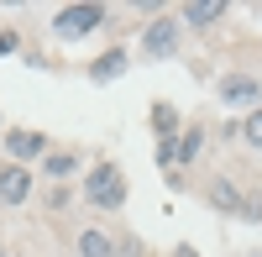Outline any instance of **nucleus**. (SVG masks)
Segmentation results:
<instances>
[{
	"label": "nucleus",
	"instance_id": "obj_5",
	"mask_svg": "<svg viewBox=\"0 0 262 257\" xmlns=\"http://www.w3.org/2000/svg\"><path fill=\"white\" fill-rule=\"evenodd\" d=\"M221 105H231V111H257L262 105V79L257 74H247V69H231L226 79H221Z\"/></svg>",
	"mask_w": 262,
	"mask_h": 257
},
{
	"label": "nucleus",
	"instance_id": "obj_15",
	"mask_svg": "<svg viewBox=\"0 0 262 257\" xmlns=\"http://www.w3.org/2000/svg\"><path fill=\"white\" fill-rule=\"evenodd\" d=\"M152 163H158L163 174H173V168H179V142H158L152 147Z\"/></svg>",
	"mask_w": 262,
	"mask_h": 257
},
{
	"label": "nucleus",
	"instance_id": "obj_17",
	"mask_svg": "<svg viewBox=\"0 0 262 257\" xmlns=\"http://www.w3.org/2000/svg\"><path fill=\"white\" fill-rule=\"evenodd\" d=\"M116 257H147V247H142V237H131V231H126V237L116 242Z\"/></svg>",
	"mask_w": 262,
	"mask_h": 257
},
{
	"label": "nucleus",
	"instance_id": "obj_1",
	"mask_svg": "<svg viewBox=\"0 0 262 257\" xmlns=\"http://www.w3.org/2000/svg\"><path fill=\"white\" fill-rule=\"evenodd\" d=\"M126 174H121V163H111V158H100V163H90L84 168V184H79V200L90 205V210H121L126 205Z\"/></svg>",
	"mask_w": 262,
	"mask_h": 257
},
{
	"label": "nucleus",
	"instance_id": "obj_13",
	"mask_svg": "<svg viewBox=\"0 0 262 257\" xmlns=\"http://www.w3.org/2000/svg\"><path fill=\"white\" fill-rule=\"evenodd\" d=\"M205 158V126H184L179 132V168H194Z\"/></svg>",
	"mask_w": 262,
	"mask_h": 257
},
{
	"label": "nucleus",
	"instance_id": "obj_11",
	"mask_svg": "<svg viewBox=\"0 0 262 257\" xmlns=\"http://www.w3.org/2000/svg\"><path fill=\"white\" fill-rule=\"evenodd\" d=\"M74 247H79V257H116L111 231H100V226H79L74 231Z\"/></svg>",
	"mask_w": 262,
	"mask_h": 257
},
{
	"label": "nucleus",
	"instance_id": "obj_8",
	"mask_svg": "<svg viewBox=\"0 0 262 257\" xmlns=\"http://www.w3.org/2000/svg\"><path fill=\"white\" fill-rule=\"evenodd\" d=\"M32 189H37V179H32V168H16V163H6L0 168V205H27L32 200Z\"/></svg>",
	"mask_w": 262,
	"mask_h": 257
},
{
	"label": "nucleus",
	"instance_id": "obj_19",
	"mask_svg": "<svg viewBox=\"0 0 262 257\" xmlns=\"http://www.w3.org/2000/svg\"><path fill=\"white\" fill-rule=\"evenodd\" d=\"M242 221H262V200H252V195H247V210H242Z\"/></svg>",
	"mask_w": 262,
	"mask_h": 257
},
{
	"label": "nucleus",
	"instance_id": "obj_7",
	"mask_svg": "<svg viewBox=\"0 0 262 257\" xmlns=\"http://www.w3.org/2000/svg\"><path fill=\"white\" fill-rule=\"evenodd\" d=\"M226 16H231V6H226V0H184V6H179V27L210 32V27H221Z\"/></svg>",
	"mask_w": 262,
	"mask_h": 257
},
{
	"label": "nucleus",
	"instance_id": "obj_10",
	"mask_svg": "<svg viewBox=\"0 0 262 257\" xmlns=\"http://www.w3.org/2000/svg\"><path fill=\"white\" fill-rule=\"evenodd\" d=\"M126 69H131V53H126V48H105V53H100L84 74H90V84H116Z\"/></svg>",
	"mask_w": 262,
	"mask_h": 257
},
{
	"label": "nucleus",
	"instance_id": "obj_22",
	"mask_svg": "<svg viewBox=\"0 0 262 257\" xmlns=\"http://www.w3.org/2000/svg\"><path fill=\"white\" fill-rule=\"evenodd\" d=\"M0 132H6V121H0Z\"/></svg>",
	"mask_w": 262,
	"mask_h": 257
},
{
	"label": "nucleus",
	"instance_id": "obj_14",
	"mask_svg": "<svg viewBox=\"0 0 262 257\" xmlns=\"http://www.w3.org/2000/svg\"><path fill=\"white\" fill-rule=\"evenodd\" d=\"M236 137H242V142L252 147V153H262V105L242 116V126H236Z\"/></svg>",
	"mask_w": 262,
	"mask_h": 257
},
{
	"label": "nucleus",
	"instance_id": "obj_18",
	"mask_svg": "<svg viewBox=\"0 0 262 257\" xmlns=\"http://www.w3.org/2000/svg\"><path fill=\"white\" fill-rule=\"evenodd\" d=\"M21 48V37H16V27H0V53H16Z\"/></svg>",
	"mask_w": 262,
	"mask_h": 257
},
{
	"label": "nucleus",
	"instance_id": "obj_21",
	"mask_svg": "<svg viewBox=\"0 0 262 257\" xmlns=\"http://www.w3.org/2000/svg\"><path fill=\"white\" fill-rule=\"evenodd\" d=\"M0 257H6V242H0Z\"/></svg>",
	"mask_w": 262,
	"mask_h": 257
},
{
	"label": "nucleus",
	"instance_id": "obj_16",
	"mask_svg": "<svg viewBox=\"0 0 262 257\" xmlns=\"http://www.w3.org/2000/svg\"><path fill=\"white\" fill-rule=\"evenodd\" d=\"M74 195H79L74 184H48V205H53V210H63V205H69Z\"/></svg>",
	"mask_w": 262,
	"mask_h": 257
},
{
	"label": "nucleus",
	"instance_id": "obj_2",
	"mask_svg": "<svg viewBox=\"0 0 262 257\" xmlns=\"http://www.w3.org/2000/svg\"><path fill=\"white\" fill-rule=\"evenodd\" d=\"M105 11L100 0H84V6H63L58 16H53V37L58 42H79V37H90V32H100L105 27Z\"/></svg>",
	"mask_w": 262,
	"mask_h": 257
},
{
	"label": "nucleus",
	"instance_id": "obj_9",
	"mask_svg": "<svg viewBox=\"0 0 262 257\" xmlns=\"http://www.w3.org/2000/svg\"><path fill=\"white\" fill-rule=\"evenodd\" d=\"M147 126H152V137H158V142H179V132H184V116H179V105H173V100H152Z\"/></svg>",
	"mask_w": 262,
	"mask_h": 257
},
{
	"label": "nucleus",
	"instance_id": "obj_3",
	"mask_svg": "<svg viewBox=\"0 0 262 257\" xmlns=\"http://www.w3.org/2000/svg\"><path fill=\"white\" fill-rule=\"evenodd\" d=\"M179 42H184V27H179V16H168V11H158V21H147V27H142V53H147L152 63L173 58V53H179Z\"/></svg>",
	"mask_w": 262,
	"mask_h": 257
},
{
	"label": "nucleus",
	"instance_id": "obj_6",
	"mask_svg": "<svg viewBox=\"0 0 262 257\" xmlns=\"http://www.w3.org/2000/svg\"><path fill=\"white\" fill-rule=\"evenodd\" d=\"M205 205L221 210V216H242V210H247V189L236 184V179H226V174H215L205 184Z\"/></svg>",
	"mask_w": 262,
	"mask_h": 257
},
{
	"label": "nucleus",
	"instance_id": "obj_20",
	"mask_svg": "<svg viewBox=\"0 0 262 257\" xmlns=\"http://www.w3.org/2000/svg\"><path fill=\"white\" fill-rule=\"evenodd\" d=\"M168 257H200V247H189V242H179V247H173Z\"/></svg>",
	"mask_w": 262,
	"mask_h": 257
},
{
	"label": "nucleus",
	"instance_id": "obj_4",
	"mask_svg": "<svg viewBox=\"0 0 262 257\" xmlns=\"http://www.w3.org/2000/svg\"><path fill=\"white\" fill-rule=\"evenodd\" d=\"M0 142H6V153H11V163L16 168H32V163H42L48 158V132H32V126H6L0 132Z\"/></svg>",
	"mask_w": 262,
	"mask_h": 257
},
{
	"label": "nucleus",
	"instance_id": "obj_12",
	"mask_svg": "<svg viewBox=\"0 0 262 257\" xmlns=\"http://www.w3.org/2000/svg\"><path fill=\"white\" fill-rule=\"evenodd\" d=\"M42 174H48L53 184H69V179L79 174V153H74V147H63V153H48V158H42Z\"/></svg>",
	"mask_w": 262,
	"mask_h": 257
}]
</instances>
